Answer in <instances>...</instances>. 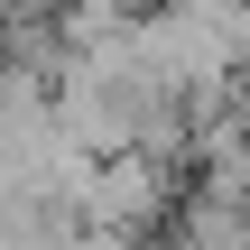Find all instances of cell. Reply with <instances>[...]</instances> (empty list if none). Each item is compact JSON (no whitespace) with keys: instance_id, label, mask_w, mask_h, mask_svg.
I'll return each instance as SVG.
<instances>
[{"instance_id":"6da1fadb","label":"cell","mask_w":250,"mask_h":250,"mask_svg":"<svg viewBox=\"0 0 250 250\" xmlns=\"http://www.w3.org/2000/svg\"><path fill=\"white\" fill-rule=\"evenodd\" d=\"M167 213H176V167H167L158 148H121V158H93V186H83V223L148 241Z\"/></svg>"}]
</instances>
